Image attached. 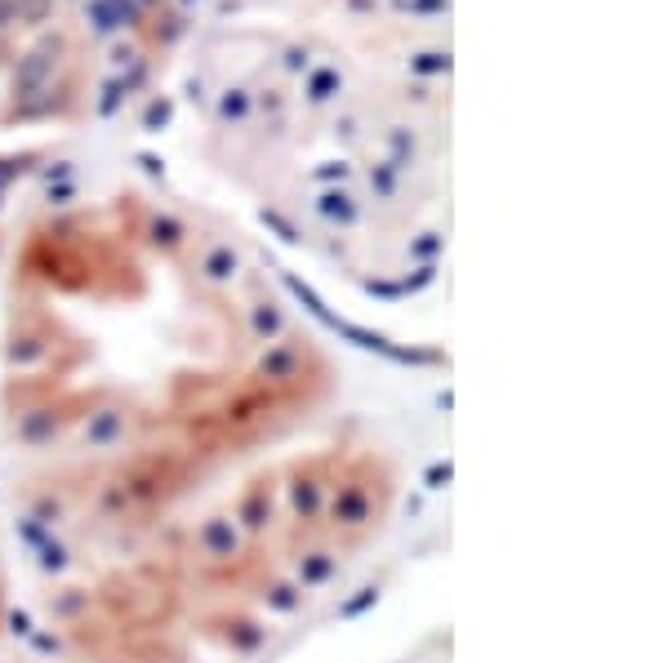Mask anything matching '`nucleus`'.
Masks as SVG:
<instances>
[{
    "instance_id": "nucleus-21",
    "label": "nucleus",
    "mask_w": 668,
    "mask_h": 663,
    "mask_svg": "<svg viewBox=\"0 0 668 663\" xmlns=\"http://www.w3.org/2000/svg\"><path fill=\"white\" fill-rule=\"evenodd\" d=\"M85 23H90V32L94 37H117L121 28H117V14H112V0H90V6H85Z\"/></svg>"
},
{
    "instance_id": "nucleus-15",
    "label": "nucleus",
    "mask_w": 668,
    "mask_h": 663,
    "mask_svg": "<svg viewBox=\"0 0 668 663\" xmlns=\"http://www.w3.org/2000/svg\"><path fill=\"white\" fill-rule=\"evenodd\" d=\"M250 329H254V339H263V344H272L281 329H285V316H281V307L267 298V303H254L250 307Z\"/></svg>"
},
{
    "instance_id": "nucleus-4",
    "label": "nucleus",
    "mask_w": 668,
    "mask_h": 663,
    "mask_svg": "<svg viewBox=\"0 0 668 663\" xmlns=\"http://www.w3.org/2000/svg\"><path fill=\"white\" fill-rule=\"evenodd\" d=\"M312 210L330 223V227H357L362 218V201L348 187H321V196L312 201Z\"/></svg>"
},
{
    "instance_id": "nucleus-12",
    "label": "nucleus",
    "mask_w": 668,
    "mask_h": 663,
    "mask_svg": "<svg viewBox=\"0 0 668 663\" xmlns=\"http://www.w3.org/2000/svg\"><path fill=\"white\" fill-rule=\"evenodd\" d=\"M68 103H72V94H68V90H41L37 99H23V103H14V116H19V121H41V116L68 112Z\"/></svg>"
},
{
    "instance_id": "nucleus-29",
    "label": "nucleus",
    "mask_w": 668,
    "mask_h": 663,
    "mask_svg": "<svg viewBox=\"0 0 668 663\" xmlns=\"http://www.w3.org/2000/svg\"><path fill=\"white\" fill-rule=\"evenodd\" d=\"M397 174H402V170H393L388 161H379V165L371 170V187H375V196H384V201H388V196H397Z\"/></svg>"
},
{
    "instance_id": "nucleus-27",
    "label": "nucleus",
    "mask_w": 668,
    "mask_h": 663,
    "mask_svg": "<svg viewBox=\"0 0 668 663\" xmlns=\"http://www.w3.org/2000/svg\"><path fill=\"white\" fill-rule=\"evenodd\" d=\"M259 223H263V227H272L285 245H298V241H303V236H298V227H294L285 214H276V210H259Z\"/></svg>"
},
{
    "instance_id": "nucleus-35",
    "label": "nucleus",
    "mask_w": 668,
    "mask_h": 663,
    "mask_svg": "<svg viewBox=\"0 0 668 663\" xmlns=\"http://www.w3.org/2000/svg\"><path fill=\"white\" fill-rule=\"evenodd\" d=\"M393 6L406 10V14H446L451 0H393Z\"/></svg>"
},
{
    "instance_id": "nucleus-34",
    "label": "nucleus",
    "mask_w": 668,
    "mask_h": 663,
    "mask_svg": "<svg viewBox=\"0 0 668 663\" xmlns=\"http://www.w3.org/2000/svg\"><path fill=\"white\" fill-rule=\"evenodd\" d=\"M183 14H161V23H156V45H174L179 37H183Z\"/></svg>"
},
{
    "instance_id": "nucleus-11",
    "label": "nucleus",
    "mask_w": 668,
    "mask_h": 663,
    "mask_svg": "<svg viewBox=\"0 0 668 663\" xmlns=\"http://www.w3.org/2000/svg\"><path fill=\"white\" fill-rule=\"evenodd\" d=\"M236 272H241V254H236L232 245H214V249H205V258H201V276H205L210 285H227Z\"/></svg>"
},
{
    "instance_id": "nucleus-20",
    "label": "nucleus",
    "mask_w": 668,
    "mask_h": 663,
    "mask_svg": "<svg viewBox=\"0 0 668 663\" xmlns=\"http://www.w3.org/2000/svg\"><path fill=\"white\" fill-rule=\"evenodd\" d=\"M125 99H130V94L121 90V76H108V81L99 85V103H94V116H99V121H112V116H117V112L125 108Z\"/></svg>"
},
{
    "instance_id": "nucleus-7",
    "label": "nucleus",
    "mask_w": 668,
    "mask_h": 663,
    "mask_svg": "<svg viewBox=\"0 0 668 663\" xmlns=\"http://www.w3.org/2000/svg\"><path fill=\"white\" fill-rule=\"evenodd\" d=\"M325 481L316 477V472H294V481H290V503H294V512L303 517V521H312V517H321V508H325Z\"/></svg>"
},
{
    "instance_id": "nucleus-22",
    "label": "nucleus",
    "mask_w": 668,
    "mask_h": 663,
    "mask_svg": "<svg viewBox=\"0 0 668 663\" xmlns=\"http://www.w3.org/2000/svg\"><path fill=\"white\" fill-rule=\"evenodd\" d=\"M14 19L28 28H41L54 19V0H14Z\"/></svg>"
},
{
    "instance_id": "nucleus-10",
    "label": "nucleus",
    "mask_w": 668,
    "mask_h": 663,
    "mask_svg": "<svg viewBox=\"0 0 668 663\" xmlns=\"http://www.w3.org/2000/svg\"><path fill=\"white\" fill-rule=\"evenodd\" d=\"M334 570H340V561H334V552L325 548H312L298 557V588H321L334 579Z\"/></svg>"
},
{
    "instance_id": "nucleus-5",
    "label": "nucleus",
    "mask_w": 668,
    "mask_h": 663,
    "mask_svg": "<svg viewBox=\"0 0 668 663\" xmlns=\"http://www.w3.org/2000/svg\"><path fill=\"white\" fill-rule=\"evenodd\" d=\"M298 366H303L298 339H281V344H272V348L263 353L259 375H263L267 384H290V379H298Z\"/></svg>"
},
{
    "instance_id": "nucleus-46",
    "label": "nucleus",
    "mask_w": 668,
    "mask_h": 663,
    "mask_svg": "<svg viewBox=\"0 0 668 663\" xmlns=\"http://www.w3.org/2000/svg\"><path fill=\"white\" fill-rule=\"evenodd\" d=\"M344 6H348L353 14H375V10H379V0H344Z\"/></svg>"
},
{
    "instance_id": "nucleus-2",
    "label": "nucleus",
    "mask_w": 668,
    "mask_h": 663,
    "mask_svg": "<svg viewBox=\"0 0 668 663\" xmlns=\"http://www.w3.org/2000/svg\"><path fill=\"white\" fill-rule=\"evenodd\" d=\"M375 517V499H371V486L366 481H344L340 490L330 494V521L334 526H348V530H357V526H366Z\"/></svg>"
},
{
    "instance_id": "nucleus-37",
    "label": "nucleus",
    "mask_w": 668,
    "mask_h": 663,
    "mask_svg": "<svg viewBox=\"0 0 668 663\" xmlns=\"http://www.w3.org/2000/svg\"><path fill=\"white\" fill-rule=\"evenodd\" d=\"M72 170H77L72 161H50V165H41V178H45V183L54 187V183H63V178H72Z\"/></svg>"
},
{
    "instance_id": "nucleus-48",
    "label": "nucleus",
    "mask_w": 668,
    "mask_h": 663,
    "mask_svg": "<svg viewBox=\"0 0 668 663\" xmlns=\"http://www.w3.org/2000/svg\"><path fill=\"white\" fill-rule=\"evenodd\" d=\"M179 6H196V0H179Z\"/></svg>"
},
{
    "instance_id": "nucleus-19",
    "label": "nucleus",
    "mask_w": 668,
    "mask_h": 663,
    "mask_svg": "<svg viewBox=\"0 0 668 663\" xmlns=\"http://www.w3.org/2000/svg\"><path fill=\"white\" fill-rule=\"evenodd\" d=\"M415 152H419L415 134H411L406 125H393V130H388V165H393V170H406V165L415 161Z\"/></svg>"
},
{
    "instance_id": "nucleus-33",
    "label": "nucleus",
    "mask_w": 668,
    "mask_h": 663,
    "mask_svg": "<svg viewBox=\"0 0 668 663\" xmlns=\"http://www.w3.org/2000/svg\"><path fill=\"white\" fill-rule=\"evenodd\" d=\"M117 76H121V90H125V94H139V90L148 85V59H134V63H130L125 72H117Z\"/></svg>"
},
{
    "instance_id": "nucleus-32",
    "label": "nucleus",
    "mask_w": 668,
    "mask_h": 663,
    "mask_svg": "<svg viewBox=\"0 0 668 663\" xmlns=\"http://www.w3.org/2000/svg\"><path fill=\"white\" fill-rule=\"evenodd\" d=\"M112 14H117V28H125V32L143 28V10L134 6V0H112Z\"/></svg>"
},
{
    "instance_id": "nucleus-25",
    "label": "nucleus",
    "mask_w": 668,
    "mask_h": 663,
    "mask_svg": "<svg viewBox=\"0 0 668 663\" xmlns=\"http://www.w3.org/2000/svg\"><path fill=\"white\" fill-rule=\"evenodd\" d=\"M37 161H41V152H23V156H0V192H6L19 174H28V170H37Z\"/></svg>"
},
{
    "instance_id": "nucleus-17",
    "label": "nucleus",
    "mask_w": 668,
    "mask_h": 663,
    "mask_svg": "<svg viewBox=\"0 0 668 663\" xmlns=\"http://www.w3.org/2000/svg\"><path fill=\"white\" fill-rule=\"evenodd\" d=\"M139 125H143V134H165L174 125V99L170 94H152L143 116H139Z\"/></svg>"
},
{
    "instance_id": "nucleus-30",
    "label": "nucleus",
    "mask_w": 668,
    "mask_h": 663,
    "mask_svg": "<svg viewBox=\"0 0 668 663\" xmlns=\"http://www.w3.org/2000/svg\"><path fill=\"white\" fill-rule=\"evenodd\" d=\"M227 641H232L236 650H254V645L263 641V628H259V623H250V619H236V623H232V632H227Z\"/></svg>"
},
{
    "instance_id": "nucleus-44",
    "label": "nucleus",
    "mask_w": 668,
    "mask_h": 663,
    "mask_svg": "<svg viewBox=\"0 0 668 663\" xmlns=\"http://www.w3.org/2000/svg\"><path fill=\"white\" fill-rule=\"evenodd\" d=\"M134 59H139V50H134V45H117V50H112V63H117V68H130Z\"/></svg>"
},
{
    "instance_id": "nucleus-18",
    "label": "nucleus",
    "mask_w": 668,
    "mask_h": 663,
    "mask_svg": "<svg viewBox=\"0 0 668 663\" xmlns=\"http://www.w3.org/2000/svg\"><path fill=\"white\" fill-rule=\"evenodd\" d=\"M183 236H188V227H183L174 214H156V218L148 223V241H152L156 249H165V254H170V249H179V245H183Z\"/></svg>"
},
{
    "instance_id": "nucleus-23",
    "label": "nucleus",
    "mask_w": 668,
    "mask_h": 663,
    "mask_svg": "<svg viewBox=\"0 0 668 663\" xmlns=\"http://www.w3.org/2000/svg\"><path fill=\"white\" fill-rule=\"evenodd\" d=\"M263 601H267L272 610L290 614V610H298V605H303V588H298V583H272V588L263 592Z\"/></svg>"
},
{
    "instance_id": "nucleus-40",
    "label": "nucleus",
    "mask_w": 668,
    "mask_h": 663,
    "mask_svg": "<svg viewBox=\"0 0 668 663\" xmlns=\"http://www.w3.org/2000/svg\"><path fill=\"white\" fill-rule=\"evenodd\" d=\"M254 108H263V112H281V108H285V99H281L276 90H263V94L254 99Z\"/></svg>"
},
{
    "instance_id": "nucleus-45",
    "label": "nucleus",
    "mask_w": 668,
    "mask_h": 663,
    "mask_svg": "<svg viewBox=\"0 0 668 663\" xmlns=\"http://www.w3.org/2000/svg\"><path fill=\"white\" fill-rule=\"evenodd\" d=\"M19 19H14V0H0V32L6 28H14Z\"/></svg>"
},
{
    "instance_id": "nucleus-38",
    "label": "nucleus",
    "mask_w": 668,
    "mask_h": 663,
    "mask_svg": "<svg viewBox=\"0 0 668 663\" xmlns=\"http://www.w3.org/2000/svg\"><path fill=\"white\" fill-rule=\"evenodd\" d=\"M45 201H50V205H72V201H77V187H72V183H59V187L45 192Z\"/></svg>"
},
{
    "instance_id": "nucleus-13",
    "label": "nucleus",
    "mask_w": 668,
    "mask_h": 663,
    "mask_svg": "<svg viewBox=\"0 0 668 663\" xmlns=\"http://www.w3.org/2000/svg\"><path fill=\"white\" fill-rule=\"evenodd\" d=\"M267 410H272V397H267V392H245V397H236V401L227 406L223 424H227V428H245V424L263 419Z\"/></svg>"
},
{
    "instance_id": "nucleus-6",
    "label": "nucleus",
    "mask_w": 668,
    "mask_h": 663,
    "mask_svg": "<svg viewBox=\"0 0 668 663\" xmlns=\"http://www.w3.org/2000/svg\"><path fill=\"white\" fill-rule=\"evenodd\" d=\"M344 94V72L334 68V63H321V68H307L303 72V99L312 103V108H325V103H334Z\"/></svg>"
},
{
    "instance_id": "nucleus-41",
    "label": "nucleus",
    "mask_w": 668,
    "mask_h": 663,
    "mask_svg": "<svg viewBox=\"0 0 668 663\" xmlns=\"http://www.w3.org/2000/svg\"><path fill=\"white\" fill-rule=\"evenodd\" d=\"M366 289H371V294H379V298H397V294H402V285H397V280H366Z\"/></svg>"
},
{
    "instance_id": "nucleus-24",
    "label": "nucleus",
    "mask_w": 668,
    "mask_h": 663,
    "mask_svg": "<svg viewBox=\"0 0 668 663\" xmlns=\"http://www.w3.org/2000/svg\"><path fill=\"white\" fill-rule=\"evenodd\" d=\"M37 357H45V339H41V335H14L10 361H14V366H32Z\"/></svg>"
},
{
    "instance_id": "nucleus-39",
    "label": "nucleus",
    "mask_w": 668,
    "mask_h": 663,
    "mask_svg": "<svg viewBox=\"0 0 668 663\" xmlns=\"http://www.w3.org/2000/svg\"><path fill=\"white\" fill-rule=\"evenodd\" d=\"M334 139L353 143V139H357V116H340V121H334Z\"/></svg>"
},
{
    "instance_id": "nucleus-16",
    "label": "nucleus",
    "mask_w": 668,
    "mask_h": 663,
    "mask_svg": "<svg viewBox=\"0 0 668 663\" xmlns=\"http://www.w3.org/2000/svg\"><path fill=\"white\" fill-rule=\"evenodd\" d=\"M406 68H411V76L433 81V76H451L455 59H451L446 50H419V54H411V59H406Z\"/></svg>"
},
{
    "instance_id": "nucleus-9",
    "label": "nucleus",
    "mask_w": 668,
    "mask_h": 663,
    "mask_svg": "<svg viewBox=\"0 0 668 663\" xmlns=\"http://www.w3.org/2000/svg\"><path fill=\"white\" fill-rule=\"evenodd\" d=\"M254 116V94L245 90V85H227V90H219V99H214V121L219 125H245Z\"/></svg>"
},
{
    "instance_id": "nucleus-47",
    "label": "nucleus",
    "mask_w": 668,
    "mask_h": 663,
    "mask_svg": "<svg viewBox=\"0 0 668 663\" xmlns=\"http://www.w3.org/2000/svg\"><path fill=\"white\" fill-rule=\"evenodd\" d=\"M134 6H139V10H152V6H161V0H134Z\"/></svg>"
},
{
    "instance_id": "nucleus-1",
    "label": "nucleus",
    "mask_w": 668,
    "mask_h": 663,
    "mask_svg": "<svg viewBox=\"0 0 668 663\" xmlns=\"http://www.w3.org/2000/svg\"><path fill=\"white\" fill-rule=\"evenodd\" d=\"M59 59H63V37H41V41L19 59V68H14V76H10L14 103L37 99L41 90H50V81H54V72H59Z\"/></svg>"
},
{
    "instance_id": "nucleus-43",
    "label": "nucleus",
    "mask_w": 668,
    "mask_h": 663,
    "mask_svg": "<svg viewBox=\"0 0 668 663\" xmlns=\"http://www.w3.org/2000/svg\"><path fill=\"white\" fill-rule=\"evenodd\" d=\"M139 165H143L152 178H161V174H165V161H161V156H152V152H139Z\"/></svg>"
},
{
    "instance_id": "nucleus-36",
    "label": "nucleus",
    "mask_w": 668,
    "mask_h": 663,
    "mask_svg": "<svg viewBox=\"0 0 668 663\" xmlns=\"http://www.w3.org/2000/svg\"><path fill=\"white\" fill-rule=\"evenodd\" d=\"M433 280H437V263H419V267H415V276H406V280H402V294H415V289H428Z\"/></svg>"
},
{
    "instance_id": "nucleus-49",
    "label": "nucleus",
    "mask_w": 668,
    "mask_h": 663,
    "mask_svg": "<svg viewBox=\"0 0 668 663\" xmlns=\"http://www.w3.org/2000/svg\"><path fill=\"white\" fill-rule=\"evenodd\" d=\"M0 205H6V192H0Z\"/></svg>"
},
{
    "instance_id": "nucleus-8",
    "label": "nucleus",
    "mask_w": 668,
    "mask_h": 663,
    "mask_svg": "<svg viewBox=\"0 0 668 663\" xmlns=\"http://www.w3.org/2000/svg\"><path fill=\"white\" fill-rule=\"evenodd\" d=\"M267 517H272V481H254V486L245 490V499L236 503V517H232V521H241L250 534H259V530L267 526Z\"/></svg>"
},
{
    "instance_id": "nucleus-14",
    "label": "nucleus",
    "mask_w": 668,
    "mask_h": 663,
    "mask_svg": "<svg viewBox=\"0 0 668 663\" xmlns=\"http://www.w3.org/2000/svg\"><path fill=\"white\" fill-rule=\"evenodd\" d=\"M125 432V415L121 410H99L85 424V446H112Z\"/></svg>"
},
{
    "instance_id": "nucleus-3",
    "label": "nucleus",
    "mask_w": 668,
    "mask_h": 663,
    "mask_svg": "<svg viewBox=\"0 0 668 663\" xmlns=\"http://www.w3.org/2000/svg\"><path fill=\"white\" fill-rule=\"evenodd\" d=\"M196 548H201L210 561H232V557L241 552L236 521H227V517H210V521L196 530Z\"/></svg>"
},
{
    "instance_id": "nucleus-31",
    "label": "nucleus",
    "mask_w": 668,
    "mask_h": 663,
    "mask_svg": "<svg viewBox=\"0 0 668 663\" xmlns=\"http://www.w3.org/2000/svg\"><path fill=\"white\" fill-rule=\"evenodd\" d=\"M281 68L294 72V76H303V72L312 68V50H307V45H285V50H281Z\"/></svg>"
},
{
    "instance_id": "nucleus-26",
    "label": "nucleus",
    "mask_w": 668,
    "mask_h": 663,
    "mask_svg": "<svg viewBox=\"0 0 668 663\" xmlns=\"http://www.w3.org/2000/svg\"><path fill=\"white\" fill-rule=\"evenodd\" d=\"M348 174H353L348 161H321V165L312 170V183H321V187H344Z\"/></svg>"
},
{
    "instance_id": "nucleus-28",
    "label": "nucleus",
    "mask_w": 668,
    "mask_h": 663,
    "mask_svg": "<svg viewBox=\"0 0 668 663\" xmlns=\"http://www.w3.org/2000/svg\"><path fill=\"white\" fill-rule=\"evenodd\" d=\"M442 232H419L415 241H411V258H419V263H437V254H442Z\"/></svg>"
},
{
    "instance_id": "nucleus-42",
    "label": "nucleus",
    "mask_w": 668,
    "mask_h": 663,
    "mask_svg": "<svg viewBox=\"0 0 668 663\" xmlns=\"http://www.w3.org/2000/svg\"><path fill=\"white\" fill-rule=\"evenodd\" d=\"M183 94H188V99H192V103L201 108V103H205V81H201V76H188V85H183Z\"/></svg>"
}]
</instances>
